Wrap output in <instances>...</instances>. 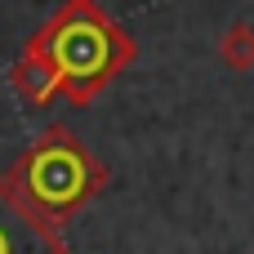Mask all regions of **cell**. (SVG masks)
I'll return each instance as SVG.
<instances>
[{"label":"cell","mask_w":254,"mask_h":254,"mask_svg":"<svg viewBox=\"0 0 254 254\" xmlns=\"http://www.w3.org/2000/svg\"><path fill=\"white\" fill-rule=\"evenodd\" d=\"M4 183L36 219L67 228L107 188V165L67 125H49L18 152V161L4 170Z\"/></svg>","instance_id":"cell-2"},{"label":"cell","mask_w":254,"mask_h":254,"mask_svg":"<svg viewBox=\"0 0 254 254\" xmlns=\"http://www.w3.org/2000/svg\"><path fill=\"white\" fill-rule=\"evenodd\" d=\"M27 49L49 58L63 98H71L76 107L94 103L138 54L134 36L98 0H63L54 18L27 40Z\"/></svg>","instance_id":"cell-1"},{"label":"cell","mask_w":254,"mask_h":254,"mask_svg":"<svg viewBox=\"0 0 254 254\" xmlns=\"http://www.w3.org/2000/svg\"><path fill=\"white\" fill-rule=\"evenodd\" d=\"M0 254H63L58 228L36 219L0 174Z\"/></svg>","instance_id":"cell-3"},{"label":"cell","mask_w":254,"mask_h":254,"mask_svg":"<svg viewBox=\"0 0 254 254\" xmlns=\"http://www.w3.org/2000/svg\"><path fill=\"white\" fill-rule=\"evenodd\" d=\"M13 89L27 98V103H36V107H45V103H54L58 94H63V85H58V71L49 67V58L45 54H36V49H22V58L13 63Z\"/></svg>","instance_id":"cell-4"},{"label":"cell","mask_w":254,"mask_h":254,"mask_svg":"<svg viewBox=\"0 0 254 254\" xmlns=\"http://www.w3.org/2000/svg\"><path fill=\"white\" fill-rule=\"evenodd\" d=\"M219 58H223L232 71H250L254 67V22L237 18V22L223 27V36H219Z\"/></svg>","instance_id":"cell-5"}]
</instances>
